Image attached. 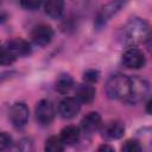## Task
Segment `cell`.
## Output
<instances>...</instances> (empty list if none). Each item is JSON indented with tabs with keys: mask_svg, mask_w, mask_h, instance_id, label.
I'll list each match as a JSON object with an SVG mask.
<instances>
[{
	"mask_svg": "<svg viewBox=\"0 0 152 152\" xmlns=\"http://www.w3.org/2000/svg\"><path fill=\"white\" fill-rule=\"evenodd\" d=\"M59 137L65 145H75L81 138V129L75 125H68L62 128Z\"/></svg>",
	"mask_w": 152,
	"mask_h": 152,
	"instance_id": "cell-14",
	"label": "cell"
},
{
	"mask_svg": "<svg viewBox=\"0 0 152 152\" xmlns=\"http://www.w3.org/2000/svg\"><path fill=\"white\" fill-rule=\"evenodd\" d=\"M75 95H76L75 97L81 103H90L95 99L96 90H95V87L93 84H90V83H83V84L77 86Z\"/></svg>",
	"mask_w": 152,
	"mask_h": 152,
	"instance_id": "cell-13",
	"label": "cell"
},
{
	"mask_svg": "<svg viewBox=\"0 0 152 152\" xmlns=\"http://www.w3.org/2000/svg\"><path fill=\"white\" fill-rule=\"evenodd\" d=\"M74 86V78L69 74H61L56 80V90L61 94H68Z\"/></svg>",
	"mask_w": 152,
	"mask_h": 152,
	"instance_id": "cell-16",
	"label": "cell"
},
{
	"mask_svg": "<svg viewBox=\"0 0 152 152\" xmlns=\"http://www.w3.org/2000/svg\"><path fill=\"white\" fill-rule=\"evenodd\" d=\"M44 11L50 18H59L64 11V0H45Z\"/></svg>",
	"mask_w": 152,
	"mask_h": 152,
	"instance_id": "cell-15",
	"label": "cell"
},
{
	"mask_svg": "<svg viewBox=\"0 0 152 152\" xmlns=\"http://www.w3.org/2000/svg\"><path fill=\"white\" fill-rule=\"evenodd\" d=\"M122 64L128 69H140L146 64V57L140 49L131 46L122 53Z\"/></svg>",
	"mask_w": 152,
	"mask_h": 152,
	"instance_id": "cell-7",
	"label": "cell"
},
{
	"mask_svg": "<svg viewBox=\"0 0 152 152\" xmlns=\"http://www.w3.org/2000/svg\"><path fill=\"white\" fill-rule=\"evenodd\" d=\"M141 150H142L141 144L137 139H128L121 146V151L124 152H140Z\"/></svg>",
	"mask_w": 152,
	"mask_h": 152,
	"instance_id": "cell-19",
	"label": "cell"
},
{
	"mask_svg": "<svg viewBox=\"0 0 152 152\" xmlns=\"http://www.w3.org/2000/svg\"><path fill=\"white\" fill-rule=\"evenodd\" d=\"M15 59L17 57L6 46H0V65H12Z\"/></svg>",
	"mask_w": 152,
	"mask_h": 152,
	"instance_id": "cell-18",
	"label": "cell"
},
{
	"mask_svg": "<svg viewBox=\"0 0 152 152\" xmlns=\"http://www.w3.org/2000/svg\"><path fill=\"white\" fill-rule=\"evenodd\" d=\"M128 2V0H110L109 2H107L106 5H103L100 10V12L97 13L96 17V25L97 26H102L104 25L113 15H115Z\"/></svg>",
	"mask_w": 152,
	"mask_h": 152,
	"instance_id": "cell-6",
	"label": "cell"
},
{
	"mask_svg": "<svg viewBox=\"0 0 152 152\" xmlns=\"http://www.w3.org/2000/svg\"><path fill=\"white\" fill-rule=\"evenodd\" d=\"M151 31L150 25L145 19L141 18H132L124 27V38L127 44L131 46H135L138 44L145 43L150 39Z\"/></svg>",
	"mask_w": 152,
	"mask_h": 152,
	"instance_id": "cell-1",
	"label": "cell"
},
{
	"mask_svg": "<svg viewBox=\"0 0 152 152\" xmlns=\"http://www.w3.org/2000/svg\"><path fill=\"white\" fill-rule=\"evenodd\" d=\"M65 147V144L62 141L61 137L58 135H51L45 140L44 150L48 152H61Z\"/></svg>",
	"mask_w": 152,
	"mask_h": 152,
	"instance_id": "cell-17",
	"label": "cell"
},
{
	"mask_svg": "<svg viewBox=\"0 0 152 152\" xmlns=\"http://www.w3.org/2000/svg\"><path fill=\"white\" fill-rule=\"evenodd\" d=\"M8 118L14 127L17 128L24 127L28 120V107L24 102H15L10 108Z\"/></svg>",
	"mask_w": 152,
	"mask_h": 152,
	"instance_id": "cell-8",
	"label": "cell"
},
{
	"mask_svg": "<svg viewBox=\"0 0 152 152\" xmlns=\"http://www.w3.org/2000/svg\"><path fill=\"white\" fill-rule=\"evenodd\" d=\"M131 88V78L124 74L112 75L106 83V93L109 99L124 100L128 96Z\"/></svg>",
	"mask_w": 152,
	"mask_h": 152,
	"instance_id": "cell-2",
	"label": "cell"
},
{
	"mask_svg": "<svg viewBox=\"0 0 152 152\" xmlns=\"http://www.w3.org/2000/svg\"><path fill=\"white\" fill-rule=\"evenodd\" d=\"M151 103H152V101L151 100H148L147 101V103H146V112L150 114L151 113Z\"/></svg>",
	"mask_w": 152,
	"mask_h": 152,
	"instance_id": "cell-24",
	"label": "cell"
},
{
	"mask_svg": "<svg viewBox=\"0 0 152 152\" xmlns=\"http://www.w3.org/2000/svg\"><path fill=\"white\" fill-rule=\"evenodd\" d=\"M129 78H131L129 94L125 99V101L127 103L135 104V103L142 101L146 97V95L148 94V90H150V84L145 78H142L138 75L132 76Z\"/></svg>",
	"mask_w": 152,
	"mask_h": 152,
	"instance_id": "cell-3",
	"label": "cell"
},
{
	"mask_svg": "<svg viewBox=\"0 0 152 152\" xmlns=\"http://www.w3.org/2000/svg\"><path fill=\"white\" fill-rule=\"evenodd\" d=\"M56 116V108L52 101L43 99L36 106V119L40 125H50Z\"/></svg>",
	"mask_w": 152,
	"mask_h": 152,
	"instance_id": "cell-4",
	"label": "cell"
},
{
	"mask_svg": "<svg viewBox=\"0 0 152 152\" xmlns=\"http://www.w3.org/2000/svg\"><path fill=\"white\" fill-rule=\"evenodd\" d=\"M31 42L36 46H46L53 38V30L48 24H39L34 26L30 34Z\"/></svg>",
	"mask_w": 152,
	"mask_h": 152,
	"instance_id": "cell-5",
	"label": "cell"
},
{
	"mask_svg": "<svg viewBox=\"0 0 152 152\" xmlns=\"http://www.w3.org/2000/svg\"><path fill=\"white\" fill-rule=\"evenodd\" d=\"M12 144V137L6 132H0V151L8 148Z\"/></svg>",
	"mask_w": 152,
	"mask_h": 152,
	"instance_id": "cell-22",
	"label": "cell"
},
{
	"mask_svg": "<svg viewBox=\"0 0 152 152\" xmlns=\"http://www.w3.org/2000/svg\"><path fill=\"white\" fill-rule=\"evenodd\" d=\"M97 151L99 152H113L114 151V147L108 145V144H102L97 147Z\"/></svg>",
	"mask_w": 152,
	"mask_h": 152,
	"instance_id": "cell-23",
	"label": "cell"
},
{
	"mask_svg": "<svg viewBox=\"0 0 152 152\" xmlns=\"http://www.w3.org/2000/svg\"><path fill=\"white\" fill-rule=\"evenodd\" d=\"M15 57H23V56H27L31 53L32 49H31V44L23 39V38H13L11 40L7 42V44L5 45Z\"/></svg>",
	"mask_w": 152,
	"mask_h": 152,
	"instance_id": "cell-12",
	"label": "cell"
},
{
	"mask_svg": "<svg viewBox=\"0 0 152 152\" xmlns=\"http://www.w3.org/2000/svg\"><path fill=\"white\" fill-rule=\"evenodd\" d=\"M99 131L101 132L102 138H104L106 140H118L124 137L126 128L122 121L112 120L106 124H102Z\"/></svg>",
	"mask_w": 152,
	"mask_h": 152,
	"instance_id": "cell-9",
	"label": "cell"
},
{
	"mask_svg": "<svg viewBox=\"0 0 152 152\" xmlns=\"http://www.w3.org/2000/svg\"><path fill=\"white\" fill-rule=\"evenodd\" d=\"M42 2H43V0H20L21 7L25 10H28V11L37 10L42 5Z\"/></svg>",
	"mask_w": 152,
	"mask_h": 152,
	"instance_id": "cell-21",
	"label": "cell"
},
{
	"mask_svg": "<svg viewBox=\"0 0 152 152\" xmlns=\"http://www.w3.org/2000/svg\"><path fill=\"white\" fill-rule=\"evenodd\" d=\"M102 125V118L97 112H89L81 120V128L83 132L91 134L100 129Z\"/></svg>",
	"mask_w": 152,
	"mask_h": 152,
	"instance_id": "cell-11",
	"label": "cell"
},
{
	"mask_svg": "<svg viewBox=\"0 0 152 152\" xmlns=\"http://www.w3.org/2000/svg\"><path fill=\"white\" fill-rule=\"evenodd\" d=\"M81 109V102L74 96H66L64 97L59 104H58V112L62 118L64 119H71L78 114Z\"/></svg>",
	"mask_w": 152,
	"mask_h": 152,
	"instance_id": "cell-10",
	"label": "cell"
},
{
	"mask_svg": "<svg viewBox=\"0 0 152 152\" xmlns=\"http://www.w3.org/2000/svg\"><path fill=\"white\" fill-rule=\"evenodd\" d=\"M100 80V71L96 69H87L83 72V81L86 83H96Z\"/></svg>",
	"mask_w": 152,
	"mask_h": 152,
	"instance_id": "cell-20",
	"label": "cell"
}]
</instances>
